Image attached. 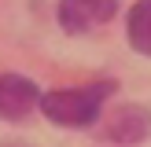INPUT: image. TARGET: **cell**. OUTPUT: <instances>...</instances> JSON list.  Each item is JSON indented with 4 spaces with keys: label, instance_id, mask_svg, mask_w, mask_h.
<instances>
[{
    "label": "cell",
    "instance_id": "1",
    "mask_svg": "<svg viewBox=\"0 0 151 147\" xmlns=\"http://www.w3.org/2000/svg\"><path fill=\"white\" fill-rule=\"evenodd\" d=\"M111 92H114V81H96V85H85V88H59V92L41 96V110L55 125L81 129V125H92L100 118L103 99Z\"/></svg>",
    "mask_w": 151,
    "mask_h": 147
},
{
    "label": "cell",
    "instance_id": "2",
    "mask_svg": "<svg viewBox=\"0 0 151 147\" xmlns=\"http://www.w3.org/2000/svg\"><path fill=\"white\" fill-rule=\"evenodd\" d=\"M118 0H59V22L66 33H88L114 19Z\"/></svg>",
    "mask_w": 151,
    "mask_h": 147
},
{
    "label": "cell",
    "instance_id": "3",
    "mask_svg": "<svg viewBox=\"0 0 151 147\" xmlns=\"http://www.w3.org/2000/svg\"><path fill=\"white\" fill-rule=\"evenodd\" d=\"M33 107H41V88L22 74H0V118L19 121Z\"/></svg>",
    "mask_w": 151,
    "mask_h": 147
},
{
    "label": "cell",
    "instance_id": "4",
    "mask_svg": "<svg viewBox=\"0 0 151 147\" xmlns=\"http://www.w3.org/2000/svg\"><path fill=\"white\" fill-rule=\"evenodd\" d=\"M147 129H151V114L144 107H122V110H114V118H111L107 136L122 140V143H137V140L147 136Z\"/></svg>",
    "mask_w": 151,
    "mask_h": 147
},
{
    "label": "cell",
    "instance_id": "5",
    "mask_svg": "<svg viewBox=\"0 0 151 147\" xmlns=\"http://www.w3.org/2000/svg\"><path fill=\"white\" fill-rule=\"evenodd\" d=\"M125 33H129V44L140 55H151V0H137V4H133L129 22H125Z\"/></svg>",
    "mask_w": 151,
    "mask_h": 147
},
{
    "label": "cell",
    "instance_id": "6",
    "mask_svg": "<svg viewBox=\"0 0 151 147\" xmlns=\"http://www.w3.org/2000/svg\"><path fill=\"white\" fill-rule=\"evenodd\" d=\"M4 147H26V143H4Z\"/></svg>",
    "mask_w": 151,
    "mask_h": 147
}]
</instances>
